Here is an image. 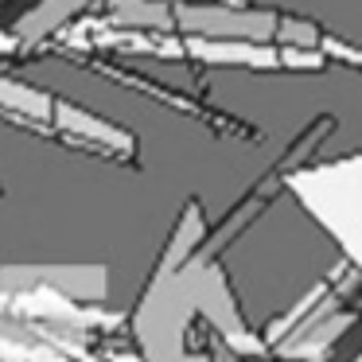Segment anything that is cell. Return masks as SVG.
<instances>
[{"instance_id": "obj_1", "label": "cell", "mask_w": 362, "mask_h": 362, "mask_svg": "<svg viewBox=\"0 0 362 362\" xmlns=\"http://www.w3.org/2000/svg\"><path fill=\"white\" fill-rule=\"evenodd\" d=\"M28 284L55 288L82 304L105 300V265H0V292H20Z\"/></svg>"}, {"instance_id": "obj_2", "label": "cell", "mask_w": 362, "mask_h": 362, "mask_svg": "<svg viewBox=\"0 0 362 362\" xmlns=\"http://www.w3.org/2000/svg\"><path fill=\"white\" fill-rule=\"evenodd\" d=\"M51 121H55V133L74 136L94 156H113V160H129V164L136 160V136L129 129L113 125L105 117H94L66 98H51Z\"/></svg>"}, {"instance_id": "obj_3", "label": "cell", "mask_w": 362, "mask_h": 362, "mask_svg": "<svg viewBox=\"0 0 362 362\" xmlns=\"http://www.w3.org/2000/svg\"><path fill=\"white\" fill-rule=\"evenodd\" d=\"M183 40V63L199 66H245V71H269L276 66V43L230 40V35H187Z\"/></svg>"}, {"instance_id": "obj_4", "label": "cell", "mask_w": 362, "mask_h": 362, "mask_svg": "<svg viewBox=\"0 0 362 362\" xmlns=\"http://www.w3.org/2000/svg\"><path fill=\"white\" fill-rule=\"evenodd\" d=\"M203 238H206L203 206H199V199H187V203H183V211H180V218H175V230L168 234V245H164V253H160V261H156V269H152L148 281L175 273V269H180L183 261H187L191 253L203 245Z\"/></svg>"}, {"instance_id": "obj_5", "label": "cell", "mask_w": 362, "mask_h": 362, "mask_svg": "<svg viewBox=\"0 0 362 362\" xmlns=\"http://www.w3.org/2000/svg\"><path fill=\"white\" fill-rule=\"evenodd\" d=\"M86 4H94V0H40L35 8H28L24 16L12 24V35L20 40V47H35V43H43V35L59 32L63 24H71L78 12H86Z\"/></svg>"}, {"instance_id": "obj_6", "label": "cell", "mask_w": 362, "mask_h": 362, "mask_svg": "<svg viewBox=\"0 0 362 362\" xmlns=\"http://www.w3.org/2000/svg\"><path fill=\"white\" fill-rule=\"evenodd\" d=\"M0 110L24 113V117H35V121H51V94L40 86H28L20 78L0 74Z\"/></svg>"}, {"instance_id": "obj_7", "label": "cell", "mask_w": 362, "mask_h": 362, "mask_svg": "<svg viewBox=\"0 0 362 362\" xmlns=\"http://www.w3.org/2000/svg\"><path fill=\"white\" fill-rule=\"evenodd\" d=\"M320 24L292 12H276V28H273V43L276 47H315L320 43Z\"/></svg>"}, {"instance_id": "obj_8", "label": "cell", "mask_w": 362, "mask_h": 362, "mask_svg": "<svg viewBox=\"0 0 362 362\" xmlns=\"http://www.w3.org/2000/svg\"><path fill=\"white\" fill-rule=\"evenodd\" d=\"M276 66L281 71H323L327 66V59L320 55V47H276Z\"/></svg>"}, {"instance_id": "obj_9", "label": "cell", "mask_w": 362, "mask_h": 362, "mask_svg": "<svg viewBox=\"0 0 362 362\" xmlns=\"http://www.w3.org/2000/svg\"><path fill=\"white\" fill-rule=\"evenodd\" d=\"M315 47H320L323 59H339V63H346V66H358V51L346 47V43H339V40H331V35H320Z\"/></svg>"}, {"instance_id": "obj_10", "label": "cell", "mask_w": 362, "mask_h": 362, "mask_svg": "<svg viewBox=\"0 0 362 362\" xmlns=\"http://www.w3.org/2000/svg\"><path fill=\"white\" fill-rule=\"evenodd\" d=\"M8 55H24V47H20V40L12 32H0V59H8Z\"/></svg>"}, {"instance_id": "obj_11", "label": "cell", "mask_w": 362, "mask_h": 362, "mask_svg": "<svg viewBox=\"0 0 362 362\" xmlns=\"http://www.w3.org/2000/svg\"><path fill=\"white\" fill-rule=\"evenodd\" d=\"M281 362H304V358H281Z\"/></svg>"}]
</instances>
